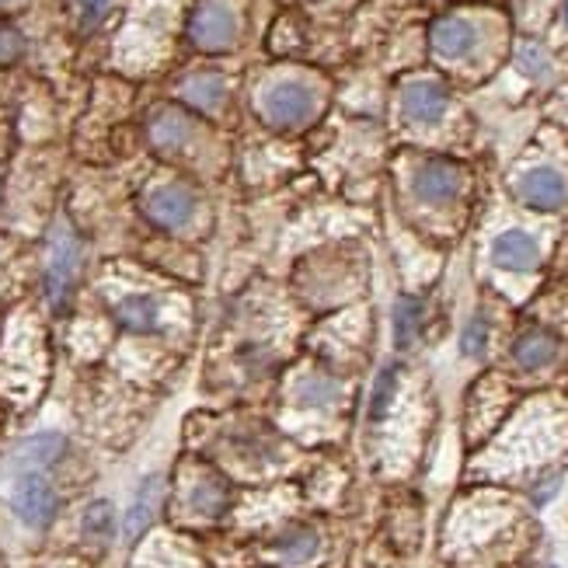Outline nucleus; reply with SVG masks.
Here are the masks:
<instances>
[{
    "label": "nucleus",
    "instance_id": "c85d7f7f",
    "mask_svg": "<svg viewBox=\"0 0 568 568\" xmlns=\"http://www.w3.org/2000/svg\"><path fill=\"white\" fill-rule=\"evenodd\" d=\"M0 4H4V0H0Z\"/></svg>",
    "mask_w": 568,
    "mask_h": 568
},
{
    "label": "nucleus",
    "instance_id": "412c9836",
    "mask_svg": "<svg viewBox=\"0 0 568 568\" xmlns=\"http://www.w3.org/2000/svg\"><path fill=\"white\" fill-rule=\"evenodd\" d=\"M188 502H193V509L199 517H220L223 506H227V491L217 482H199L193 488V496H188Z\"/></svg>",
    "mask_w": 568,
    "mask_h": 568
},
{
    "label": "nucleus",
    "instance_id": "ddd939ff",
    "mask_svg": "<svg viewBox=\"0 0 568 568\" xmlns=\"http://www.w3.org/2000/svg\"><path fill=\"white\" fill-rule=\"evenodd\" d=\"M158 502H161V475H147V478L140 482V488H137V496H132L129 509H126V523H123V530H126L129 541L140 537L143 530H147L150 523H154V517H158Z\"/></svg>",
    "mask_w": 568,
    "mask_h": 568
},
{
    "label": "nucleus",
    "instance_id": "6e6552de",
    "mask_svg": "<svg viewBox=\"0 0 568 568\" xmlns=\"http://www.w3.org/2000/svg\"><path fill=\"white\" fill-rule=\"evenodd\" d=\"M491 262L509 273H530V269H537V262H541V244L534 234L517 231L513 227V231H502L496 241H491Z\"/></svg>",
    "mask_w": 568,
    "mask_h": 568
},
{
    "label": "nucleus",
    "instance_id": "f3484780",
    "mask_svg": "<svg viewBox=\"0 0 568 568\" xmlns=\"http://www.w3.org/2000/svg\"><path fill=\"white\" fill-rule=\"evenodd\" d=\"M293 402L304 405V408H328L338 402V384L332 381V376L308 373L293 384Z\"/></svg>",
    "mask_w": 568,
    "mask_h": 568
},
{
    "label": "nucleus",
    "instance_id": "4468645a",
    "mask_svg": "<svg viewBox=\"0 0 568 568\" xmlns=\"http://www.w3.org/2000/svg\"><path fill=\"white\" fill-rule=\"evenodd\" d=\"M188 137H193V126H188L182 112H172V108L158 112V119L150 123V143H154L161 154H175V150L188 143Z\"/></svg>",
    "mask_w": 568,
    "mask_h": 568
},
{
    "label": "nucleus",
    "instance_id": "20e7f679",
    "mask_svg": "<svg viewBox=\"0 0 568 568\" xmlns=\"http://www.w3.org/2000/svg\"><path fill=\"white\" fill-rule=\"evenodd\" d=\"M143 210L158 227H164V231H182L185 223H193V217L199 210V199H196L193 188L172 182V185L150 188L147 199H143Z\"/></svg>",
    "mask_w": 568,
    "mask_h": 568
},
{
    "label": "nucleus",
    "instance_id": "393cba45",
    "mask_svg": "<svg viewBox=\"0 0 568 568\" xmlns=\"http://www.w3.org/2000/svg\"><path fill=\"white\" fill-rule=\"evenodd\" d=\"M25 53V39L14 28H0V67L14 63Z\"/></svg>",
    "mask_w": 568,
    "mask_h": 568
},
{
    "label": "nucleus",
    "instance_id": "39448f33",
    "mask_svg": "<svg viewBox=\"0 0 568 568\" xmlns=\"http://www.w3.org/2000/svg\"><path fill=\"white\" fill-rule=\"evenodd\" d=\"M188 39H193L199 49H210V53L231 49L237 39L234 11L220 4V0H206V4L193 14V22H188Z\"/></svg>",
    "mask_w": 568,
    "mask_h": 568
},
{
    "label": "nucleus",
    "instance_id": "aec40b11",
    "mask_svg": "<svg viewBox=\"0 0 568 568\" xmlns=\"http://www.w3.org/2000/svg\"><path fill=\"white\" fill-rule=\"evenodd\" d=\"M419 325H422V304L415 297H405L397 300L394 308V343L397 349H408L411 338L419 335Z\"/></svg>",
    "mask_w": 568,
    "mask_h": 568
},
{
    "label": "nucleus",
    "instance_id": "9b49d317",
    "mask_svg": "<svg viewBox=\"0 0 568 568\" xmlns=\"http://www.w3.org/2000/svg\"><path fill=\"white\" fill-rule=\"evenodd\" d=\"M478 43V28L467 22V18H440L432 25V49H437L443 60H461Z\"/></svg>",
    "mask_w": 568,
    "mask_h": 568
},
{
    "label": "nucleus",
    "instance_id": "0eeeda50",
    "mask_svg": "<svg viewBox=\"0 0 568 568\" xmlns=\"http://www.w3.org/2000/svg\"><path fill=\"white\" fill-rule=\"evenodd\" d=\"M461 185H464V175L461 167L453 161H443V158H432L426 164H419V172H415V196L429 206H443L450 199L461 196Z\"/></svg>",
    "mask_w": 568,
    "mask_h": 568
},
{
    "label": "nucleus",
    "instance_id": "cd10ccee",
    "mask_svg": "<svg viewBox=\"0 0 568 568\" xmlns=\"http://www.w3.org/2000/svg\"><path fill=\"white\" fill-rule=\"evenodd\" d=\"M547 568H558V565H547Z\"/></svg>",
    "mask_w": 568,
    "mask_h": 568
},
{
    "label": "nucleus",
    "instance_id": "a211bd4d",
    "mask_svg": "<svg viewBox=\"0 0 568 568\" xmlns=\"http://www.w3.org/2000/svg\"><path fill=\"white\" fill-rule=\"evenodd\" d=\"M276 552H279V558L287 561V565H308V561L317 558L321 541H317L314 530L300 526V530H290V534H282V537H279Z\"/></svg>",
    "mask_w": 568,
    "mask_h": 568
},
{
    "label": "nucleus",
    "instance_id": "a878e982",
    "mask_svg": "<svg viewBox=\"0 0 568 568\" xmlns=\"http://www.w3.org/2000/svg\"><path fill=\"white\" fill-rule=\"evenodd\" d=\"M108 11H112V0H81V22H84L88 28L98 25Z\"/></svg>",
    "mask_w": 568,
    "mask_h": 568
},
{
    "label": "nucleus",
    "instance_id": "4be33fe9",
    "mask_svg": "<svg viewBox=\"0 0 568 568\" xmlns=\"http://www.w3.org/2000/svg\"><path fill=\"white\" fill-rule=\"evenodd\" d=\"M394 391H397V367H384L373 384V394H370V419H381V415L391 408Z\"/></svg>",
    "mask_w": 568,
    "mask_h": 568
},
{
    "label": "nucleus",
    "instance_id": "f8f14e48",
    "mask_svg": "<svg viewBox=\"0 0 568 568\" xmlns=\"http://www.w3.org/2000/svg\"><path fill=\"white\" fill-rule=\"evenodd\" d=\"M14 457L28 464V471H43V467H53L67 457V437L56 429H43V432H32L28 440L18 443Z\"/></svg>",
    "mask_w": 568,
    "mask_h": 568
},
{
    "label": "nucleus",
    "instance_id": "9d476101",
    "mask_svg": "<svg viewBox=\"0 0 568 568\" xmlns=\"http://www.w3.org/2000/svg\"><path fill=\"white\" fill-rule=\"evenodd\" d=\"M112 314L126 328V332H137V335H150L161 328V304L154 297L147 293H126L112 304Z\"/></svg>",
    "mask_w": 568,
    "mask_h": 568
},
{
    "label": "nucleus",
    "instance_id": "f03ea898",
    "mask_svg": "<svg viewBox=\"0 0 568 568\" xmlns=\"http://www.w3.org/2000/svg\"><path fill=\"white\" fill-rule=\"evenodd\" d=\"M258 108H262L265 123H273L279 129H297V126L311 123V116L317 112V94L304 81L282 78V81H273L262 88Z\"/></svg>",
    "mask_w": 568,
    "mask_h": 568
},
{
    "label": "nucleus",
    "instance_id": "dca6fc26",
    "mask_svg": "<svg viewBox=\"0 0 568 568\" xmlns=\"http://www.w3.org/2000/svg\"><path fill=\"white\" fill-rule=\"evenodd\" d=\"M182 98L199 108H220L227 98V81L220 73H193V78L182 84Z\"/></svg>",
    "mask_w": 568,
    "mask_h": 568
},
{
    "label": "nucleus",
    "instance_id": "423d86ee",
    "mask_svg": "<svg viewBox=\"0 0 568 568\" xmlns=\"http://www.w3.org/2000/svg\"><path fill=\"white\" fill-rule=\"evenodd\" d=\"M513 188H517L520 202H526L530 210L555 213V210H561V206L568 202V182H565V175L555 172V167H547V164L523 172Z\"/></svg>",
    "mask_w": 568,
    "mask_h": 568
},
{
    "label": "nucleus",
    "instance_id": "bb28decb",
    "mask_svg": "<svg viewBox=\"0 0 568 568\" xmlns=\"http://www.w3.org/2000/svg\"><path fill=\"white\" fill-rule=\"evenodd\" d=\"M565 25H568V0H565Z\"/></svg>",
    "mask_w": 568,
    "mask_h": 568
},
{
    "label": "nucleus",
    "instance_id": "b1692460",
    "mask_svg": "<svg viewBox=\"0 0 568 568\" xmlns=\"http://www.w3.org/2000/svg\"><path fill=\"white\" fill-rule=\"evenodd\" d=\"M485 346H488V321H485V314H475L461 332V352L464 356H482Z\"/></svg>",
    "mask_w": 568,
    "mask_h": 568
},
{
    "label": "nucleus",
    "instance_id": "5701e85b",
    "mask_svg": "<svg viewBox=\"0 0 568 568\" xmlns=\"http://www.w3.org/2000/svg\"><path fill=\"white\" fill-rule=\"evenodd\" d=\"M517 63H520V70L526 73V78H534V81L552 73V56H547L537 43H523L520 53H517Z\"/></svg>",
    "mask_w": 568,
    "mask_h": 568
},
{
    "label": "nucleus",
    "instance_id": "2eb2a0df",
    "mask_svg": "<svg viewBox=\"0 0 568 568\" xmlns=\"http://www.w3.org/2000/svg\"><path fill=\"white\" fill-rule=\"evenodd\" d=\"M558 356V343L547 332H526L520 343L513 346V359L523 370H544Z\"/></svg>",
    "mask_w": 568,
    "mask_h": 568
},
{
    "label": "nucleus",
    "instance_id": "6ab92c4d",
    "mask_svg": "<svg viewBox=\"0 0 568 568\" xmlns=\"http://www.w3.org/2000/svg\"><path fill=\"white\" fill-rule=\"evenodd\" d=\"M81 526H84V537L91 544L105 547V544H112V537H116V509H112V502H105V499L91 502L84 509V523Z\"/></svg>",
    "mask_w": 568,
    "mask_h": 568
},
{
    "label": "nucleus",
    "instance_id": "f257e3e1",
    "mask_svg": "<svg viewBox=\"0 0 568 568\" xmlns=\"http://www.w3.org/2000/svg\"><path fill=\"white\" fill-rule=\"evenodd\" d=\"M81 276V237L70 231L67 223H60L49 237V252H46V269H43V290H46V304L53 311H63L73 297Z\"/></svg>",
    "mask_w": 568,
    "mask_h": 568
},
{
    "label": "nucleus",
    "instance_id": "1a4fd4ad",
    "mask_svg": "<svg viewBox=\"0 0 568 568\" xmlns=\"http://www.w3.org/2000/svg\"><path fill=\"white\" fill-rule=\"evenodd\" d=\"M450 105V94L440 81H411L402 94V108L411 123L432 126L443 119V112Z\"/></svg>",
    "mask_w": 568,
    "mask_h": 568
},
{
    "label": "nucleus",
    "instance_id": "7ed1b4c3",
    "mask_svg": "<svg viewBox=\"0 0 568 568\" xmlns=\"http://www.w3.org/2000/svg\"><path fill=\"white\" fill-rule=\"evenodd\" d=\"M11 509L25 526L46 530L56 520L60 496H56V488L49 485L46 475H39V471H22V475L14 478V488H11Z\"/></svg>",
    "mask_w": 568,
    "mask_h": 568
}]
</instances>
